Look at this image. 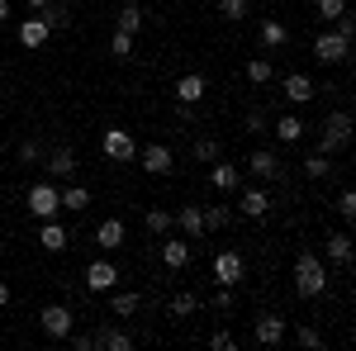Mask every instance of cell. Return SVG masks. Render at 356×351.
<instances>
[{
	"label": "cell",
	"mask_w": 356,
	"mask_h": 351,
	"mask_svg": "<svg viewBox=\"0 0 356 351\" xmlns=\"http://www.w3.org/2000/svg\"><path fill=\"white\" fill-rule=\"evenodd\" d=\"M285 332H290V323H285L280 313H257V318H252V342H257V347H280Z\"/></svg>",
	"instance_id": "cell-5"
},
{
	"label": "cell",
	"mask_w": 356,
	"mask_h": 351,
	"mask_svg": "<svg viewBox=\"0 0 356 351\" xmlns=\"http://www.w3.org/2000/svg\"><path fill=\"white\" fill-rule=\"evenodd\" d=\"M114 285H119V266L105 261V256H95V261L86 266V290H90V295H110Z\"/></svg>",
	"instance_id": "cell-9"
},
{
	"label": "cell",
	"mask_w": 356,
	"mask_h": 351,
	"mask_svg": "<svg viewBox=\"0 0 356 351\" xmlns=\"http://www.w3.org/2000/svg\"><path fill=\"white\" fill-rule=\"evenodd\" d=\"M209 347H219V351H233L238 342H233V332H214V337H209Z\"/></svg>",
	"instance_id": "cell-45"
},
{
	"label": "cell",
	"mask_w": 356,
	"mask_h": 351,
	"mask_svg": "<svg viewBox=\"0 0 356 351\" xmlns=\"http://www.w3.org/2000/svg\"><path fill=\"white\" fill-rule=\"evenodd\" d=\"M38 327H43L48 337H57V342H62V337H72V327H76V313H72L67 304H48V309L38 313Z\"/></svg>",
	"instance_id": "cell-7"
},
{
	"label": "cell",
	"mask_w": 356,
	"mask_h": 351,
	"mask_svg": "<svg viewBox=\"0 0 356 351\" xmlns=\"http://www.w3.org/2000/svg\"><path fill=\"white\" fill-rule=\"evenodd\" d=\"M328 256L337 266H347V261H352V238H347V233H328Z\"/></svg>",
	"instance_id": "cell-29"
},
{
	"label": "cell",
	"mask_w": 356,
	"mask_h": 351,
	"mask_svg": "<svg viewBox=\"0 0 356 351\" xmlns=\"http://www.w3.org/2000/svg\"><path fill=\"white\" fill-rule=\"evenodd\" d=\"M337 15H347V0H318V19L323 24H332Z\"/></svg>",
	"instance_id": "cell-39"
},
{
	"label": "cell",
	"mask_w": 356,
	"mask_h": 351,
	"mask_svg": "<svg viewBox=\"0 0 356 351\" xmlns=\"http://www.w3.org/2000/svg\"><path fill=\"white\" fill-rule=\"evenodd\" d=\"M195 309H200V299H195V295H176L171 304H166V313H171V318H191Z\"/></svg>",
	"instance_id": "cell-34"
},
{
	"label": "cell",
	"mask_w": 356,
	"mask_h": 351,
	"mask_svg": "<svg viewBox=\"0 0 356 351\" xmlns=\"http://www.w3.org/2000/svg\"><path fill=\"white\" fill-rule=\"evenodd\" d=\"M138 166H143L147 176H171V171H176V152H171L166 142H147V147L138 152Z\"/></svg>",
	"instance_id": "cell-6"
},
{
	"label": "cell",
	"mask_w": 356,
	"mask_h": 351,
	"mask_svg": "<svg viewBox=\"0 0 356 351\" xmlns=\"http://www.w3.org/2000/svg\"><path fill=\"white\" fill-rule=\"evenodd\" d=\"M114 28H124V33H134V38H138V28H143V5H124L119 19H114Z\"/></svg>",
	"instance_id": "cell-30"
},
{
	"label": "cell",
	"mask_w": 356,
	"mask_h": 351,
	"mask_svg": "<svg viewBox=\"0 0 356 351\" xmlns=\"http://www.w3.org/2000/svg\"><path fill=\"white\" fill-rule=\"evenodd\" d=\"M95 347H100V351H134V337H129L124 327L100 323V327H95Z\"/></svg>",
	"instance_id": "cell-14"
},
{
	"label": "cell",
	"mask_w": 356,
	"mask_h": 351,
	"mask_svg": "<svg viewBox=\"0 0 356 351\" xmlns=\"http://www.w3.org/2000/svg\"><path fill=\"white\" fill-rule=\"evenodd\" d=\"M352 142V114L347 109H332L328 119H323V129H318V152L332 157V152H342Z\"/></svg>",
	"instance_id": "cell-2"
},
{
	"label": "cell",
	"mask_w": 356,
	"mask_h": 351,
	"mask_svg": "<svg viewBox=\"0 0 356 351\" xmlns=\"http://www.w3.org/2000/svg\"><path fill=\"white\" fill-rule=\"evenodd\" d=\"M214 10H219V19L238 24V19H247V15H252V0H219Z\"/></svg>",
	"instance_id": "cell-28"
},
{
	"label": "cell",
	"mask_w": 356,
	"mask_h": 351,
	"mask_svg": "<svg viewBox=\"0 0 356 351\" xmlns=\"http://www.w3.org/2000/svg\"><path fill=\"white\" fill-rule=\"evenodd\" d=\"M176 223H181V233H186V238H204V218H200V204H181V209H176Z\"/></svg>",
	"instance_id": "cell-22"
},
{
	"label": "cell",
	"mask_w": 356,
	"mask_h": 351,
	"mask_svg": "<svg viewBox=\"0 0 356 351\" xmlns=\"http://www.w3.org/2000/svg\"><path fill=\"white\" fill-rule=\"evenodd\" d=\"M209 181H214L219 195H233V190L243 186V171H238V166H228V162H214V166H209Z\"/></svg>",
	"instance_id": "cell-16"
},
{
	"label": "cell",
	"mask_w": 356,
	"mask_h": 351,
	"mask_svg": "<svg viewBox=\"0 0 356 351\" xmlns=\"http://www.w3.org/2000/svg\"><path fill=\"white\" fill-rule=\"evenodd\" d=\"M100 152H105L110 162H134V157H138V142H134V133H129V129H105Z\"/></svg>",
	"instance_id": "cell-8"
},
{
	"label": "cell",
	"mask_w": 356,
	"mask_h": 351,
	"mask_svg": "<svg viewBox=\"0 0 356 351\" xmlns=\"http://www.w3.org/2000/svg\"><path fill=\"white\" fill-rule=\"evenodd\" d=\"M138 304H143V295H138V290H110V313H114V318L138 313Z\"/></svg>",
	"instance_id": "cell-21"
},
{
	"label": "cell",
	"mask_w": 356,
	"mask_h": 351,
	"mask_svg": "<svg viewBox=\"0 0 356 351\" xmlns=\"http://www.w3.org/2000/svg\"><path fill=\"white\" fill-rule=\"evenodd\" d=\"M247 133H252V138L271 133V119H266V114H261V109H252V114H247Z\"/></svg>",
	"instance_id": "cell-40"
},
{
	"label": "cell",
	"mask_w": 356,
	"mask_h": 351,
	"mask_svg": "<svg viewBox=\"0 0 356 351\" xmlns=\"http://www.w3.org/2000/svg\"><path fill=\"white\" fill-rule=\"evenodd\" d=\"M24 5H29V10H43V5H48V0H24Z\"/></svg>",
	"instance_id": "cell-48"
},
{
	"label": "cell",
	"mask_w": 356,
	"mask_h": 351,
	"mask_svg": "<svg viewBox=\"0 0 356 351\" xmlns=\"http://www.w3.org/2000/svg\"><path fill=\"white\" fill-rule=\"evenodd\" d=\"M110 53L119 57V62H129V57H134V33H124V28H114V38H110Z\"/></svg>",
	"instance_id": "cell-33"
},
{
	"label": "cell",
	"mask_w": 356,
	"mask_h": 351,
	"mask_svg": "<svg viewBox=\"0 0 356 351\" xmlns=\"http://www.w3.org/2000/svg\"><path fill=\"white\" fill-rule=\"evenodd\" d=\"M43 24L53 28V33L72 28V10H67V5H57V0H48V5H43Z\"/></svg>",
	"instance_id": "cell-27"
},
{
	"label": "cell",
	"mask_w": 356,
	"mask_h": 351,
	"mask_svg": "<svg viewBox=\"0 0 356 351\" xmlns=\"http://www.w3.org/2000/svg\"><path fill=\"white\" fill-rule=\"evenodd\" d=\"M143 223H147V233H157V238H162V233H171L176 214H171V209H147V218H143Z\"/></svg>",
	"instance_id": "cell-32"
},
{
	"label": "cell",
	"mask_w": 356,
	"mask_h": 351,
	"mask_svg": "<svg viewBox=\"0 0 356 351\" xmlns=\"http://www.w3.org/2000/svg\"><path fill=\"white\" fill-rule=\"evenodd\" d=\"M200 218H204V233H223L233 223V209L228 204H209V209H200Z\"/></svg>",
	"instance_id": "cell-26"
},
{
	"label": "cell",
	"mask_w": 356,
	"mask_h": 351,
	"mask_svg": "<svg viewBox=\"0 0 356 351\" xmlns=\"http://www.w3.org/2000/svg\"><path fill=\"white\" fill-rule=\"evenodd\" d=\"M195 157H200V162H219V157H223L219 138H200V142H195Z\"/></svg>",
	"instance_id": "cell-38"
},
{
	"label": "cell",
	"mask_w": 356,
	"mask_h": 351,
	"mask_svg": "<svg viewBox=\"0 0 356 351\" xmlns=\"http://www.w3.org/2000/svg\"><path fill=\"white\" fill-rule=\"evenodd\" d=\"M48 38H53V28L43 24V15H29L24 24H19V43H24V48H43Z\"/></svg>",
	"instance_id": "cell-15"
},
{
	"label": "cell",
	"mask_w": 356,
	"mask_h": 351,
	"mask_svg": "<svg viewBox=\"0 0 356 351\" xmlns=\"http://www.w3.org/2000/svg\"><path fill=\"white\" fill-rule=\"evenodd\" d=\"M38 247H43V252H67V247H72V233H67L57 218H43V228H38Z\"/></svg>",
	"instance_id": "cell-12"
},
{
	"label": "cell",
	"mask_w": 356,
	"mask_h": 351,
	"mask_svg": "<svg viewBox=\"0 0 356 351\" xmlns=\"http://www.w3.org/2000/svg\"><path fill=\"white\" fill-rule=\"evenodd\" d=\"M295 290H300L304 299H318L328 290V266H323L314 252H300V256H295Z\"/></svg>",
	"instance_id": "cell-1"
},
{
	"label": "cell",
	"mask_w": 356,
	"mask_h": 351,
	"mask_svg": "<svg viewBox=\"0 0 356 351\" xmlns=\"http://www.w3.org/2000/svg\"><path fill=\"white\" fill-rule=\"evenodd\" d=\"M5 304H10V285H0V309H5Z\"/></svg>",
	"instance_id": "cell-47"
},
{
	"label": "cell",
	"mask_w": 356,
	"mask_h": 351,
	"mask_svg": "<svg viewBox=\"0 0 356 351\" xmlns=\"http://www.w3.org/2000/svg\"><path fill=\"white\" fill-rule=\"evenodd\" d=\"M266 209H271L266 190H243V199H238V214L243 218H266Z\"/></svg>",
	"instance_id": "cell-17"
},
{
	"label": "cell",
	"mask_w": 356,
	"mask_h": 351,
	"mask_svg": "<svg viewBox=\"0 0 356 351\" xmlns=\"http://www.w3.org/2000/svg\"><path fill=\"white\" fill-rule=\"evenodd\" d=\"M285 100H290V105H309V100H314V81H309L304 72H290V76H285Z\"/></svg>",
	"instance_id": "cell-19"
},
{
	"label": "cell",
	"mask_w": 356,
	"mask_h": 351,
	"mask_svg": "<svg viewBox=\"0 0 356 351\" xmlns=\"http://www.w3.org/2000/svg\"><path fill=\"white\" fill-rule=\"evenodd\" d=\"M19 162H24V166H38V162H43V147L24 138V142H19Z\"/></svg>",
	"instance_id": "cell-41"
},
{
	"label": "cell",
	"mask_w": 356,
	"mask_h": 351,
	"mask_svg": "<svg viewBox=\"0 0 356 351\" xmlns=\"http://www.w3.org/2000/svg\"><path fill=\"white\" fill-rule=\"evenodd\" d=\"M24 209L38 218V223H43V218H57V214H62V190H57L53 181H38V186H29Z\"/></svg>",
	"instance_id": "cell-3"
},
{
	"label": "cell",
	"mask_w": 356,
	"mask_h": 351,
	"mask_svg": "<svg viewBox=\"0 0 356 351\" xmlns=\"http://www.w3.org/2000/svg\"><path fill=\"white\" fill-rule=\"evenodd\" d=\"M95 243H100V252H114V247H124V218H105V223L95 228Z\"/></svg>",
	"instance_id": "cell-20"
},
{
	"label": "cell",
	"mask_w": 356,
	"mask_h": 351,
	"mask_svg": "<svg viewBox=\"0 0 356 351\" xmlns=\"http://www.w3.org/2000/svg\"><path fill=\"white\" fill-rule=\"evenodd\" d=\"M243 275H247V256H243V252L228 247V252L214 256V285H238Z\"/></svg>",
	"instance_id": "cell-10"
},
{
	"label": "cell",
	"mask_w": 356,
	"mask_h": 351,
	"mask_svg": "<svg viewBox=\"0 0 356 351\" xmlns=\"http://www.w3.org/2000/svg\"><path fill=\"white\" fill-rule=\"evenodd\" d=\"M48 176H72L76 171V152L72 147H57V152H48V166H43Z\"/></svg>",
	"instance_id": "cell-24"
},
{
	"label": "cell",
	"mask_w": 356,
	"mask_h": 351,
	"mask_svg": "<svg viewBox=\"0 0 356 351\" xmlns=\"http://www.w3.org/2000/svg\"><path fill=\"white\" fill-rule=\"evenodd\" d=\"M332 28H337L342 38H356V19H352V15H337V19H332Z\"/></svg>",
	"instance_id": "cell-43"
},
{
	"label": "cell",
	"mask_w": 356,
	"mask_h": 351,
	"mask_svg": "<svg viewBox=\"0 0 356 351\" xmlns=\"http://www.w3.org/2000/svg\"><path fill=\"white\" fill-rule=\"evenodd\" d=\"M295 342H300V347H309V351H323L328 347V342H323V332H318V327H295Z\"/></svg>",
	"instance_id": "cell-35"
},
{
	"label": "cell",
	"mask_w": 356,
	"mask_h": 351,
	"mask_svg": "<svg viewBox=\"0 0 356 351\" xmlns=\"http://www.w3.org/2000/svg\"><path fill=\"white\" fill-rule=\"evenodd\" d=\"M337 214L347 218V223L356 218V195H352V190H342V195H337Z\"/></svg>",
	"instance_id": "cell-42"
},
{
	"label": "cell",
	"mask_w": 356,
	"mask_h": 351,
	"mask_svg": "<svg viewBox=\"0 0 356 351\" xmlns=\"http://www.w3.org/2000/svg\"><path fill=\"white\" fill-rule=\"evenodd\" d=\"M247 81L266 85V81H271V62H266V57H252V62H247Z\"/></svg>",
	"instance_id": "cell-37"
},
{
	"label": "cell",
	"mask_w": 356,
	"mask_h": 351,
	"mask_svg": "<svg viewBox=\"0 0 356 351\" xmlns=\"http://www.w3.org/2000/svg\"><path fill=\"white\" fill-rule=\"evenodd\" d=\"M328 171H332V157H323V152H314V157L304 162V176H309V181H323Z\"/></svg>",
	"instance_id": "cell-36"
},
{
	"label": "cell",
	"mask_w": 356,
	"mask_h": 351,
	"mask_svg": "<svg viewBox=\"0 0 356 351\" xmlns=\"http://www.w3.org/2000/svg\"><path fill=\"white\" fill-rule=\"evenodd\" d=\"M271 133H275V142H285V147H295L304 138V119H295V114H280L271 124Z\"/></svg>",
	"instance_id": "cell-18"
},
{
	"label": "cell",
	"mask_w": 356,
	"mask_h": 351,
	"mask_svg": "<svg viewBox=\"0 0 356 351\" xmlns=\"http://www.w3.org/2000/svg\"><path fill=\"white\" fill-rule=\"evenodd\" d=\"M162 266H171V270H186L191 266V243H162Z\"/></svg>",
	"instance_id": "cell-23"
},
{
	"label": "cell",
	"mask_w": 356,
	"mask_h": 351,
	"mask_svg": "<svg viewBox=\"0 0 356 351\" xmlns=\"http://www.w3.org/2000/svg\"><path fill=\"white\" fill-rule=\"evenodd\" d=\"M314 57H318L323 67H342V62L352 57V38H342L337 28H323V33L314 38Z\"/></svg>",
	"instance_id": "cell-4"
},
{
	"label": "cell",
	"mask_w": 356,
	"mask_h": 351,
	"mask_svg": "<svg viewBox=\"0 0 356 351\" xmlns=\"http://www.w3.org/2000/svg\"><path fill=\"white\" fill-rule=\"evenodd\" d=\"M204 90H209V81H204L200 72L176 76V100H181V105H200V100H204Z\"/></svg>",
	"instance_id": "cell-11"
},
{
	"label": "cell",
	"mask_w": 356,
	"mask_h": 351,
	"mask_svg": "<svg viewBox=\"0 0 356 351\" xmlns=\"http://www.w3.org/2000/svg\"><path fill=\"white\" fill-rule=\"evenodd\" d=\"M86 204H90V190H86V186H67V190H62V209L81 214Z\"/></svg>",
	"instance_id": "cell-31"
},
{
	"label": "cell",
	"mask_w": 356,
	"mask_h": 351,
	"mask_svg": "<svg viewBox=\"0 0 356 351\" xmlns=\"http://www.w3.org/2000/svg\"><path fill=\"white\" fill-rule=\"evenodd\" d=\"M5 19H10V0H0V24H5Z\"/></svg>",
	"instance_id": "cell-46"
},
{
	"label": "cell",
	"mask_w": 356,
	"mask_h": 351,
	"mask_svg": "<svg viewBox=\"0 0 356 351\" xmlns=\"http://www.w3.org/2000/svg\"><path fill=\"white\" fill-rule=\"evenodd\" d=\"M72 347H76V351H90V347H95V332H76V327H72Z\"/></svg>",
	"instance_id": "cell-44"
},
{
	"label": "cell",
	"mask_w": 356,
	"mask_h": 351,
	"mask_svg": "<svg viewBox=\"0 0 356 351\" xmlns=\"http://www.w3.org/2000/svg\"><path fill=\"white\" fill-rule=\"evenodd\" d=\"M247 171H252L257 181H275V176H280V162H275L271 147H257V152L247 157Z\"/></svg>",
	"instance_id": "cell-13"
},
{
	"label": "cell",
	"mask_w": 356,
	"mask_h": 351,
	"mask_svg": "<svg viewBox=\"0 0 356 351\" xmlns=\"http://www.w3.org/2000/svg\"><path fill=\"white\" fill-rule=\"evenodd\" d=\"M285 43H290V28L280 24V19H261V48H285Z\"/></svg>",
	"instance_id": "cell-25"
}]
</instances>
